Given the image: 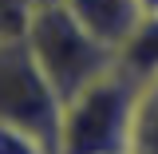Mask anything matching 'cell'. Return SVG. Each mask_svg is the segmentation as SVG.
<instances>
[{"label":"cell","instance_id":"1","mask_svg":"<svg viewBox=\"0 0 158 154\" xmlns=\"http://www.w3.org/2000/svg\"><path fill=\"white\" fill-rule=\"evenodd\" d=\"M138 79L118 63L63 103L56 154H127Z\"/></svg>","mask_w":158,"mask_h":154},{"label":"cell","instance_id":"2","mask_svg":"<svg viewBox=\"0 0 158 154\" xmlns=\"http://www.w3.org/2000/svg\"><path fill=\"white\" fill-rule=\"evenodd\" d=\"M24 44L63 103L75 91H83L87 83H95L99 75H107L111 67H118L115 48L95 40L67 4H52V0H44L36 8V20H32Z\"/></svg>","mask_w":158,"mask_h":154},{"label":"cell","instance_id":"3","mask_svg":"<svg viewBox=\"0 0 158 154\" xmlns=\"http://www.w3.org/2000/svg\"><path fill=\"white\" fill-rule=\"evenodd\" d=\"M59 115H63V99L40 71L28 44L24 40L0 44V123L20 127L56 150Z\"/></svg>","mask_w":158,"mask_h":154},{"label":"cell","instance_id":"4","mask_svg":"<svg viewBox=\"0 0 158 154\" xmlns=\"http://www.w3.org/2000/svg\"><path fill=\"white\" fill-rule=\"evenodd\" d=\"M67 8L83 20V28L107 48L123 52L127 40L142 24V0H67Z\"/></svg>","mask_w":158,"mask_h":154},{"label":"cell","instance_id":"5","mask_svg":"<svg viewBox=\"0 0 158 154\" xmlns=\"http://www.w3.org/2000/svg\"><path fill=\"white\" fill-rule=\"evenodd\" d=\"M127 154H158V75L138 79L135 123H131V146Z\"/></svg>","mask_w":158,"mask_h":154},{"label":"cell","instance_id":"6","mask_svg":"<svg viewBox=\"0 0 158 154\" xmlns=\"http://www.w3.org/2000/svg\"><path fill=\"white\" fill-rule=\"evenodd\" d=\"M118 63L135 79L158 75V16H142L138 32L127 40V48L118 52Z\"/></svg>","mask_w":158,"mask_h":154},{"label":"cell","instance_id":"7","mask_svg":"<svg viewBox=\"0 0 158 154\" xmlns=\"http://www.w3.org/2000/svg\"><path fill=\"white\" fill-rule=\"evenodd\" d=\"M40 4L44 0H0V44H16L28 36Z\"/></svg>","mask_w":158,"mask_h":154},{"label":"cell","instance_id":"8","mask_svg":"<svg viewBox=\"0 0 158 154\" xmlns=\"http://www.w3.org/2000/svg\"><path fill=\"white\" fill-rule=\"evenodd\" d=\"M0 154H56V150L48 142H40L36 135H28V131L0 123Z\"/></svg>","mask_w":158,"mask_h":154},{"label":"cell","instance_id":"9","mask_svg":"<svg viewBox=\"0 0 158 154\" xmlns=\"http://www.w3.org/2000/svg\"><path fill=\"white\" fill-rule=\"evenodd\" d=\"M142 16H158V0H142Z\"/></svg>","mask_w":158,"mask_h":154},{"label":"cell","instance_id":"10","mask_svg":"<svg viewBox=\"0 0 158 154\" xmlns=\"http://www.w3.org/2000/svg\"><path fill=\"white\" fill-rule=\"evenodd\" d=\"M52 4H67V0H52Z\"/></svg>","mask_w":158,"mask_h":154}]
</instances>
